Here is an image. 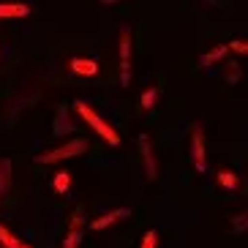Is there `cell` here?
Listing matches in <instances>:
<instances>
[{
    "label": "cell",
    "mask_w": 248,
    "mask_h": 248,
    "mask_svg": "<svg viewBox=\"0 0 248 248\" xmlns=\"http://www.w3.org/2000/svg\"><path fill=\"white\" fill-rule=\"evenodd\" d=\"M74 131V123H71V109L66 107H60L55 112V120H52V134H58V137H66V134Z\"/></svg>",
    "instance_id": "ba28073f"
},
{
    "label": "cell",
    "mask_w": 248,
    "mask_h": 248,
    "mask_svg": "<svg viewBox=\"0 0 248 248\" xmlns=\"http://www.w3.org/2000/svg\"><path fill=\"white\" fill-rule=\"evenodd\" d=\"M120 85H131V30H120Z\"/></svg>",
    "instance_id": "3957f363"
},
{
    "label": "cell",
    "mask_w": 248,
    "mask_h": 248,
    "mask_svg": "<svg viewBox=\"0 0 248 248\" xmlns=\"http://www.w3.org/2000/svg\"><path fill=\"white\" fill-rule=\"evenodd\" d=\"M68 68H71L77 77H95V74H98V63L90 60V58H71Z\"/></svg>",
    "instance_id": "9c48e42d"
},
{
    "label": "cell",
    "mask_w": 248,
    "mask_h": 248,
    "mask_svg": "<svg viewBox=\"0 0 248 248\" xmlns=\"http://www.w3.org/2000/svg\"><path fill=\"white\" fill-rule=\"evenodd\" d=\"M226 55H229V46H226V44H221V46H213L210 52H204L202 58H199V66H202V68H210L213 63H221V60H224Z\"/></svg>",
    "instance_id": "8fae6325"
},
{
    "label": "cell",
    "mask_w": 248,
    "mask_h": 248,
    "mask_svg": "<svg viewBox=\"0 0 248 248\" xmlns=\"http://www.w3.org/2000/svg\"><path fill=\"white\" fill-rule=\"evenodd\" d=\"M82 234H85V218H82L79 210H74L71 213V224H68V232H66V240H63L60 248H79Z\"/></svg>",
    "instance_id": "8992f818"
},
{
    "label": "cell",
    "mask_w": 248,
    "mask_h": 248,
    "mask_svg": "<svg viewBox=\"0 0 248 248\" xmlns=\"http://www.w3.org/2000/svg\"><path fill=\"white\" fill-rule=\"evenodd\" d=\"M0 246H3V248H19V246H22V243L16 240L14 234H11V232H8V229H6V226L0 224Z\"/></svg>",
    "instance_id": "2e32d148"
},
{
    "label": "cell",
    "mask_w": 248,
    "mask_h": 248,
    "mask_svg": "<svg viewBox=\"0 0 248 248\" xmlns=\"http://www.w3.org/2000/svg\"><path fill=\"white\" fill-rule=\"evenodd\" d=\"M19 248H30V246H19Z\"/></svg>",
    "instance_id": "7402d4cb"
},
{
    "label": "cell",
    "mask_w": 248,
    "mask_h": 248,
    "mask_svg": "<svg viewBox=\"0 0 248 248\" xmlns=\"http://www.w3.org/2000/svg\"><path fill=\"white\" fill-rule=\"evenodd\" d=\"M101 6H115V3H120V0H98Z\"/></svg>",
    "instance_id": "44dd1931"
},
{
    "label": "cell",
    "mask_w": 248,
    "mask_h": 248,
    "mask_svg": "<svg viewBox=\"0 0 248 248\" xmlns=\"http://www.w3.org/2000/svg\"><path fill=\"white\" fill-rule=\"evenodd\" d=\"M234 234H240V232H248V210L240 213V216H234L232 218V226H229Z\"/></svg>",
    "instance_id": "e0dca14e"
},
{
    "label": "cell",
    "mask_w": 248,
    "mask_h": 248,
    "mask_svg": "<svg viewBox=\"0 0 248 248\" xmlns=\"http://www.w3.org/2000/svg\"><path fill=\"white\" fill-rule=\"evenodd\" d=\"M123 218H131V207H117V210L104 213V216L90 221V229H93V232H101V229H107V226L117 224V221H123Z\"/></svg>",
    "instance_id": "52a82bcc"
},
{
    "label": "cell",
    "mask_w": 248,
    "mask_h": 248,
    "mask_svg": "<svg viewBox=\"0 0 248 248\" xmlns=\"http://www.w3.org/2000/svg\"><path fill=\"white\" fill-rule=\"evenodd\" d=\"M88 139H79V137H74V139H68L66 145H60V147H55V150H49V153H38L36 158V164H58V161H66V158H77V155H85L88 153Z\"/></svg>",
    "instance_id": "7a4b0ae2"
},
{
    "label": "cell",
    "mask_w": 248,
    "mask_h": 248,
    "mask_svg": "<svg viewBox=\"0 0 248 248\" xmlns=\"http://www.w3.org/2000/svg\"><path fill=\"white\" fill-rule=\"evenodd\" d=\"M30 14L28 3H0V19H22Z\"/></svg>",
    "instance_id": "30bf717a"
},
{
    "label": "cell",
    "mask_w": 248,
    "mask_h": 248,
    "mask_svg": "<svg viewBox=\"0 0 248 248\" xmlns=\"http://www.w3.org/2000/svg\"><path fill=\"white\" fill-rule=\"evenodd\" d=\"M52 191L60 194V197H66L68 191H71V172H68V169L55 172V177H52Z\"/></svg>",
    "instance_id": "7c38bea8"
},
{
    "label": "cell",
    "mask_w": 248,
    "mask_h": 248,
    "mask_svg": "<svg viewBox=\"0 0 248 248\" xmlns=\"http://www.w3.org/2000/svg\"><path fill=\"white\" fill-rule=\"evenodd\" d=\"M139 153H142V169H145V177L147 180H155V177H158V164H155L153 145H150V137H147V134L139 137Z\"/></svg>",
    "instance_id": "5b68a950"
},
{
    "label": "cell",
    "mask_w": 248,
    "mask_h": 248,
    "mask_svg": "<svg viewBox=\"0 0 248 248\" xmlns=\"http://www.w3.org/2000/svg\"><path fill=\"white\" fill-rule=\"evenodd\" d=\"M191 161L197 172H204L207 169V153H204V131L202 125H194V134H191Z\"/></svg>",
    "instance_id": "277c9868"
},
{
    "label": "cell",
    "mask_w": 248,
    "mask_h": 248,
    "mask_svg": "<svg viewBox=\"0 0 248 248\" xmlns=\"http://www.w3.org/2000/svg\"><path fill=\"white\" fill-rule=\"evenodd\" d=\"M240 79V68L234 66V63H229V71H226V82H237Z\"/></svg>",
    "instance_id": "ffe728a7"
},
{
    "label": "cell",
    "mask_w": 248,
    "mask_h": 248,
    "mask_svg": "<svg viewBox=\"0 0 248 248\" xmlns=\"http://www.w3.org/2000/svg\"><path fill=\"white\" fill-rule=\"evenodd\" d=\"M11 191V161L0 158V197H6Z\"/></svg>",
    "instance_id": "4fadbf2b"
},
{
    "label": "cell",
    "mask_w": 248,
    "mask_h": 248,
    "mask_svg": "<svg viewBox=\"0 0 248 248\" xmlns=\"http://www.w3.org/2000/svg\"><path fill=\"white\" fill-rule=\"evenodd\" d=\"M229 52H234V55H248V41H240V38H234V41H229Z\"/></svg>",
    "instance_id": "d6986e66"
},
{
    "label": "cell",
    "mask_w": 248,
    "mask_h": 248,
    "mask_svg": "<svg viewBox=\"0 0 248 248\" xmlns=\"http://www.w3.org/2000/svg\"><path fill=\"white\" fill-rule=\"evenodd\" d=\"M158 95H161L158 88H147L145 93H142V109H145V112L153 109L155 104H158Z\"/></svg>",
    "instance_id": "9a60e30c"
},
{
    "label": "cell",
    "mask_w": 248,
    "mask_h": 248,
    "mask_svg": "<svg viewBox=\"0 0 248 248\" xmlns=\"http://www.w3.org/2000/svg\"><path fill=\"white\" fill-rule=\"evenodd\" d=\"M218 186L226 191H234V188H240V175H234L232 169H221L218 172Z\"/></svg>",
    "instance_id": "5bb4252c"
},
{
    "label": "cell",
    "mask_w": 248,
    "mask_h": 248,
    "mask_svg": "<svg viewBox=\"0 0 248 248\" xmlns=\"http://www.w3.org/2000/svg\"><path fill=\"white\" fill-rule=\"evenodd\" d=\"M74 112H77V115H79L82 120H85V123H88L90 128H93V131L104 139V142H109L112 147L120 145V134H117L115 128H112V125L107 123V120H104V117L93 109V107H90V104H85V101H74Z\"/></svg>",
    "instance_id": "6da1fadb"
},
{
    "label": "cell",
    "mask_w": 248,
    "mask_h": 248,
    "mask_svg": "<svg viewBox=\"0 0 248 248\" xmlns=\"http://www.w3.org/2000/svg\"><path fill=\"white\" fill-rule=\"evenodd\" d=\"M139 248H158V232L150 229V232L142 234V240H139Z\"/></svg>",
    "instance_id": "ac0fdd59"
}]
</instances>
